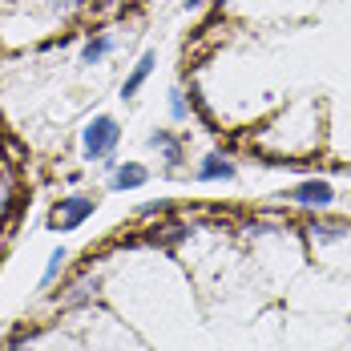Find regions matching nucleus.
Returning <instances> with one entry per match:
<instances>
[{"instance_id":"nucleus-1","label":"nucleus","mask_w":351,"mask_h":351,"mask_svg":"<svg viewBox=\"0 0 351 351\" xmlns=\"http://www.w3.org/2000/svg\"><path fill=\"white\" fill-rule=\"evenodd\" d=\"M121 138V130H117V121L113 117H93L89 125H85V138H81V149H85V158L89 162H97V158H109L113 154V145Z\"/></svg>"},{"instance_id":"nucleus-2","label":"nucleus","mask_w":351,"mask_h":351,"mask_svg":"<svg viewBox=\"0 0 351 351\" xmlns=\"http://www.w3.org/2000/svg\"><path fill=\"white\" fill-rule=\"evenodd\" d=\"M93 206H97V202H93L89 194H69V198H61V206L53 210V226H57V230H77V226L93 214Z\"/></svg>"},{"instance_id":"nucleus-3","label":"nucleus","mask_w":351,"mask_h":351,"mask_svg":"<svg viewBox=\"0 0 351 351\" xmlns=\"http://www.w3.org/2000/svg\"><path fill=\"white\" fill-rule=\"evenodd\" d=\"M291 202H299V206H331V186L327 182H303V186H295L291 194H287Z\"/></svg>"},{"instance_id":"nucleus-4","label":"nucleus","mask_w":351,"mask_h":351,"mask_svg":"<svg viewBox=\"0 0 351 351\" xmlns=\"http://www.w3.org/2000/svg\"><path fill=\"white\" fill-rule=\"evenodd\" d=\"M154 65H158V57H154V53H145L138 65H134V73H130V77H125V85H121V97H125V101H130V97H138V89L145 85V77L154 73Z\"/></svg>"},{"instance_id":"nucleus-5","label":"nucleus","mask_w":351,"mask_h":351,"mask_svg":"<svg viewBox=\"0 0 351 351\" xmlns=\"http://www.w3.org/2000/svg\"><path fill=\"white\" fill-rule=\"evenodd\" d=\"M202 182H218V178H234V162L230 158H222V154H210L206 162H202V170H198Z\"/></svg>"},{"instance_id":"nucleus-6","label":"nucleus","mask_w":351,"mask_h":351,"mask_svg":"<svg viewBox=\"0 0 351 351\" xmlns=\"http://www.w3.org/2000/svg\"><path fill=\"white\" fill-rule=\"evenodd\" d=\"M145 186V170L134 166V162H125V166H117V174H113V190H138Z\"/></svg>"},{"instance_id":"nucleus-7","label":"nucleus","mask_w":351,"mask_h":351,"mask_svg":"<svg viewBox=\"0 0 351 351\" xmlns=\"http://www.w3.org/2000/svg\"><path fill=\"white\" fill-rule=\"evenodd\" d=\"M65 258H69V250L65 246H57L53 254H49V267H45V275H40V287H49V282L61 275V267H65Z\"/></svg>"},{"instance_id":"nucleus-8","label":"nucleus","mask_w":351,"mask_h":351,"mask_svg":"<svg viewBox=\"0 0 351 351\" xmlns=\"http://www.w3.org/2000/svg\"><path fill=\"white\" fill-rule=\"evenodd\" d=\"M109 49H113V40H109V36H97V40H89V45H85V53H81V57H85L89 65H97Z\"/></svg>"},{"instance_id":"nucleus-9","label":"nucleus","mask_w":351,"mask_h":351,"mask_svg":"<svg viewBox=\"0 0 351 351\" xmlns=\"http://www.w3.org/2000/svg\"><path fill=\"white\" fill-rule=\"evenodd\" d=\"M149 145H158L170 162H178V158H182V154H178V141L170 138V134H154V138H149Z\"/></svg>"},{"instance_id":"nucleus-10","label":"nucleus","mask_w":351,"mask_h":351,"mask_svg":"<svg viewBox=\"0 0 351 351\" xmlns=\"http://www.w3.org/2000/svg\"><path fill=\"white\" fill-rule=\"evenodd\" d=\"M170 113H174V117H186V101H182V93H174V101H170Z\"/></svg>"},{"instance_id":"nucleus-11","label":"nucleus","mask_w":351,"mask_h":351,"mask_svg":"<svg viewBox=\"0 0 351 351\" xmlns=\"http://www.w3.org/2000/svg\"><path fill=\"white\" fill-rule=\"evenodd\" d=\"M198 4H202V0H186V8H198Z\"/></svg>"}]
</instances>
